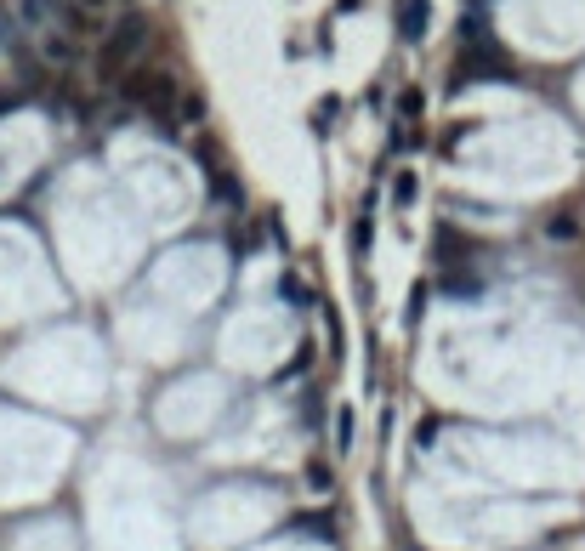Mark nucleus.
<instances>
[{
	"instance_id": "obj_12",
	"label": "nucleus",
	"mask_w": 585,
	"mask_h": 551,
	"mask_svg": "<svg viewBox=\"0 0 585 551\" xmlns=\"http://www.w3.org/2000/svg\"><path fill=\"white\" fill-rule=\"evenodd\" d=\"M307 483H313V489H330V466L313 461V466H307Z\"/></svg>"
},
{
	"instance_id": "obj_2",
	"label": "nucleus",
	"mask_w": 585,
	"mask_h": 551,
	"mask_svg": "<svg viewBox=\"0 0 585 551\" xmlns=\"http://www.w3.org/2000/svg\"><path fill=\"white\" fill-rule=\"evenodd\" d=\"M143 45H148V18H136V12H131L126 23H114L109 45H103V69L114 74L119 63H126V57H136V52H143Z\"/></svg>"
},
{
	"instance_id": "obj_11",
	"label": "nucleus",
	"mask_w": 585,
	"mask_h": 551,
	"mask_svg": "<svg viewBox=\"0 0 585 551\" xmlns=\"http://www.w3.org/2000/svg\"><path fill=\"white\" fill-rule=\"evenodd\" d=\"M279 290H284V301H290V308H307V301H313V296L301 290V279H284Z\"/></svg>"
},
{
	"instance_id": "obj_6",
	"label": "nucleus",
	"mask_w": 585,
	"mask_h": 551,
	"mask_svg": "<svg viewBox=\"0 0 585 551\" xmlns=\"http://www.w3.org/2000/svg\"><path fill=\"white\" fill-rule=\"evenodd\" d=\"M296 534H313V540H335V517L330 512H313V517H296V523H290Z\"/></svg>"
},
{
	"instance_id": "obj_8",
	"label": "nucleus",
	"mask_w": 585,
	"mask_h": 551,
	"mask_svg": "<svg viewBox=\"0 0 585 551\" xmlns=\"http://www.w3.org/2000/svg\"><path fill=\"white\" fill-rule=\"evenodd\" d=\"M415 193H421L415 171H398V177H392V205H415Z\"/></svg>"
},
{
	"instance_id": "obj_10",
	"label": "nucleus",
	"mask_w": 585,
	"mask_h": 551,
	"mask_svg": "<svg viewBox=\"0 0 585 551\" xmlns=\"http://www.w3.org/2000/svg\"><path fill=\"white\" fill-rule=\"evenodd\" d=\"M369 239H375V227H369V217L352 222V251H369Z\"/></svg>"
},
{
	"instance_id": "obj_3",
	"label": "nucleus",
	"mask_w": 585,
	"mask_h": 551,
	"mask_svg": "<svg viewBox=\"0 0 585 551\" xmlns=\"http://www.w3.org/2000/svg\"><path fill=\"white\" fill-rule=\"evenodd\" d=\"M426 23H433V12H426V0H398V35L409 45L426 40Z\"/></svg>"
},
{
	"instance_id": "obj_1",
	"label": "nucleus",
	"mask_w": 585,
	"mask_h": 551,
	"mask_svg": "<svg viewBox=\"0 0 585 551\" xmlns=\"http://www.w3.org/2000/svg\"><path fill=\"white\" fill-rule=\"evenodd\" d=\"M119 91H126V103L148 109V119H153V126H160L165 136H171V109H177V80H171V74H160V69H136Z\"/></svg>"
},
{
	"instance_id": "obj_7",
	"label": "nucleus",
	"mask_w": 585,
	"mask_h": 551,
	"mask_svg": "<svg viewBox=\"0 0 585 551\" xmlns=\"http://www.w3.org/2000/svg\"><path fill=\"white\" fill-rule=\"evenodd\" d=\"M477 290H483L477 273H443V296H477Z\"/></svg>"
},
{
	"instance_id": "obj_4",
	"label": "nucleus",
	"mask_w": 585,
	"mask_h": 551,
	"mask_svg": "<svg viewBox=\"0 0 585 551\" xmlns=\"http://www.w3.org/2000/svg\"><path fill=\"white\" fill-rule=\"evenodd\" d=\"M18 12L35 29H63V12H69V0H18Z\"/></svg>"
},
{
	"instance_id": "obj_5",
	"label": "nucleus",
	"mask_w": 585,
	"mask_h": 551,
	"mask_svg": "<svg viewBox=\"0 0 585 551\" xmlns=\"http://www.w3.org/2000/svg\"><path fill=\"white\" fill-rule=\"evenodd\" d=\"M433 251H438V262H466V256H460V251H466V239H460L455 234V227H438V239H433Z\"/></svg>"
},
{
	"instance_id": "obj_9",
	"label": "nucleus",
	"mask_w": 585,
	"mask_h": 551,
	"mask_svg": "<svg viewBox=\"0 0 585 551\" xmlns=\"http://www.w3.org/2000/svg\"><path fill=\"white\" fill-rule=\"evenodd\" d=\"M335 449H352V409H335Z\"/></svg>"
},
{
	"instance_id": "obj_13",
	"label": "nucleus",
	"mask_w": 585,
	"mask_h": 551,
	"mask_svg": "<svg viewBox=\"0 0 585 551\" xmlns=\"http://www.w3.org/2000/svg\"><path fill=\"white\" fill-rule=\"evenodd\" d=\"M80 6H109V0H80Z\"/></svg>"
}]
</instances>
